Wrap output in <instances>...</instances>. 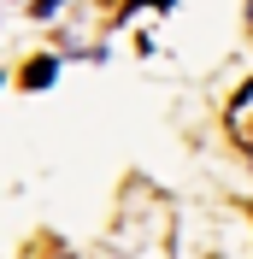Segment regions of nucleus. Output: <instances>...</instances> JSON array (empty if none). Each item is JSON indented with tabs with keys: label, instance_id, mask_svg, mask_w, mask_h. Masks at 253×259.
<instances>
[{
	"label": "nucleus",
	"instance_id": "obj_2",
	"mask_svg": "<svg viewBox=\"0 0 253 259\" xmlns=\"http://www.w3.org/2000/svg\"><path fill=\"white\" fill-rule=\"evenodd\" d=\"M48 82H53V59H35L24 71V89H48Z\"/></svg>",
	"mask_w": 253,
	"mask_h": 259
},
{
	"label": "nucleus",
	"instance_id": "obj_1",
	"mask_svg": "<svg viewBox=\"0 0 253 259\" xmlns=\"http://www.w3.org/2000/svg\"><path fill=\"white\" fill-rule=\"evenodd\" d=\"M230 136H236V147H247V153H253V82L230 100Z\"/></svg>",
	"mask_w": 253,
	"mask_h": 259
}]
</instances>
